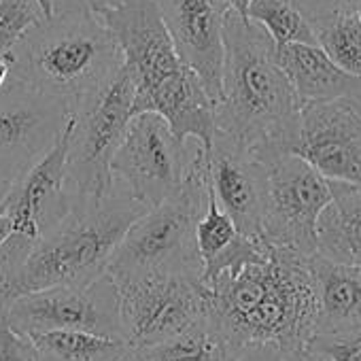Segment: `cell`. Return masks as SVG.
<instances>
[{
    "instance_id": "1",
    "label": "cell",
    "mask_w": 361,
    "mask_h": 361,
    "mask_svg": "<svg viewBox=\"0 0 361 361\" xmlns=\"http://www.w3.org/2000/svg\"><path fill=\"white\" fill-rule=\"evenodd\" d=\"M300 100L276 62L272 39L247 18L226 13L221 96L215 130L268 161L289 153L295 138Z\"/></svg>"
},
{
    "instance_id": "2",
    "label": "cell",
    "mask_w": 361,
    "mask_h": 361,
    "mask_svg": "<svg viewBox=\"0 0 361 361\" xmlns=\"http://www.w3.org/2000/svg\"><path fill=\"white\" fill-rule=\"evenodd\" d=\"M213 314L245 344L281 350L306 346L317 325V289L310 255L270 245L268 251L209 285Z\"/></svg>"
},
{
    "instance_id": "3",
    "label": "cell",
    "mask_w": 361,
    "mask_h": 361,
    "mask_svg": "<svg viewBox=\"0 0 361 361\" xmlns=\"http://www.w3.org/2000/svg\"><path fill=\"white\" fill-rule=\"evenodd\" d=\"M98 18L121 49L123 68L134 85L132 113H157L174 138H194L211 149L215 102L200 77L178 58L155 0H128Z\"/></svg>"
},
{
    "instance_id": "4",
    "label": "cell",
    "mask_w": 361,
    "mask_h": 361,
    "mask_svg": "<svg viewBox=\"0 0 361 361\" xmlns=\"http://www.w3.org/2000/svg\"><path fill=\"white\" fill-rule=\"evenodd\" d=\"M145 211L117 180L100 198L73 194L68 213L32 247L9 281L7 295L94 283L106 274L117 245Z\"/></svg>"
},
{
    "instance_id": "5",
    "label": "cell",
    "mask_w": 361,
    "mask_h": 361,
    "mask_svg": "<svg viewBox=\"0 0 361 361\" xmlns=\"http://www.w3.org/2000/svg\"><path fill=\"white\" fill-rule=\"evenodd\" d=\"M9 66L13 79L73 111L115 77L123 56L98 16L56 13L26 32Z\"/></svg>"
},
{
    "instance_id": "6",
    "label": "cell",
    "mask_w": 361,
    "mask_h": 361,
    "mask_svg": "<svg viewBox=\"0 0 361 361\" xmlns=\"http://www.w3.org/2000/svg\"><path fill=\"white\" fill-rule=\"evenodd\" d=\"M209 188V149L198 145L185 185L176 196L147 209L128 228L106 274L113 279L157 272L202 276L196 224L207 211Z\"/></svg>"
},
{
    "instance_id": "7",
    "label": "cell",
    "mask_w": 361,
    "mask_h": 361,
    "mask_svg": "<svg viewBox=\"0 0 361 361\" xmlns=\"http://www.w3.org/2000/svg\"><path fill=\"white\" fill-rule=\"evenodd\" d=\"M73 134V113L56 145L9 185L0 213L11 221V234L0 251V289L7 285L28 257L32 247L68 213L73 194L66 176V153Z\"/></svg>"
},
{
    "instance_id": "8",
    "label": "cell",
    "mask_w": 361,
    "mask_h": 361,
    "mask_svg": "<svg viewBox=\"0 0 361 361\" xmlns=\"http://www.w3.org/2000/svg\"><path fill=\"white\" fill-rule=\"evenodd\" d=\"M132 106L134 85L121 66L104 87L71 111L73 134L66 153L71 194L100 198L113 190L111 161L128 132Z\"/></svg>"
},
{
    "instance_id": "9",
    "label": "cell",
    "mask_w": 361,
    "mask_h": 361,
    "mask_svg": "<svg viewBox=\"0 0 361 361\" xmlns=\"http://www.w3.org/2000/svg\"><path fill=\"white\" fill-rule=\"evenodd\" d=\"M113 283L119 336L130 348L161 342L211 312V291L198 274L157 272L121 276Z\"/></svg>"
},
{
    "instance_id": "10",
    "label": "cell",
    "mask_w": 361,
    "mask_h": 361,
    "mask_svg": "<svg viewBox=\"0 0 361 361\" xmlns=\"http://www.w3.org/2000/svg\"><path fill=\"white\" fill-rule=\"evenodd\" d=\"M198 145L202 142L194 138H174L161 115L151 111L136 113L113 155V178L134 200L151 209L176 196L185 185Z\"/></svg>"
},
{
    "instance_id": "11",
    "label": "cell",
    "mask_w": 361,
    "mask_h": 361,
    "mask_svg": "<svg viewBox=\"0 0 361 361\" xmlns=\"http://www.w3.org/2000/svg\"><path fill=\"white\" fill-rule=\"evenodd\" d=\"M266 164V207L262 238L302 255L317 253V221L334 198V180L293 153Z\"/></svg>"
},
{
    "instance_id": "12",
    "label": "cell",
    "mask_w": 361,
    "mask_h": 361,
    "mask_svg": "<svg viewBox=\"0 0 361 361\" xmlns=\"http://www.w3.org/2000/svg\"><path fill=\"white\" fill-rule=\"evenodd\" d=\"M7 323L20 331L81 329L119 336L117 289L109 274L83 287H47L39 291L7 295Z\"/></svg>"
},
{
    "instance_id": "13",
    "label": "cell",
    "mask_w": 361,
    "mask_h": 361,
    "mask_svg": "<svg viewBox=\"0 0 361 361\" xmlns=\"http://www.w3.org/2000/svg\"><path fill=\"white\" fill-rule=\"evenodd\" d=\"M71 109L13 77L0 87V183H13L62 134Z\"/></svg>"
},
{
    "instance_id": "14",
    "label": "cell",
    "mask_w": 361,
    "mask_h": 361,
    "mask_svg": "<svg viewBox=\"0 0 361 361\" xmlns=\"http://www.w3.org/2000/svg\"><path fill=\"white\" fill-rule=\"evenodd\" d=\"M289 153L334 183L361 188V111L348 98L302 104Z\"/></svg>"
},
{
    "instance_id": "15",
    "label": "cell",
    "mask_w": 361,
    "mask_h": 361,
    "mask_svg": "<svg viewBox=\"0 0 361 361\" xmlns=\"http://www.w3.org/2000/svg\"><path fill=\"white\" fill-rule=\"evenodd\" d=\"M172 45L202 81L213 102L221 96L226 0H155Z\"/></svg>"
},
{
    "instance_id": "16",
    "label": "cell",
    "mask_w": 361,
    "mask_h": 361,
    "mask_svg": "<svg viewBox=\"0 0 361 361\" xmlns=\"http://www.w3.org/2000/svg\"><path fill=\"white\" fill-rule=\"evenodd\" d=\"M209 180L217 204L230 215L236 230L245 236L262 238L268 180L266 164L215 130L209 149Z\"/></svg>"
},
{
    "instance_id": "17",
    "label": "cell",
    "mask_w": 361,
    "mask_h": 361,
    "mask_svg": "<svg viewBox=\"0 0 361 361\" xmlns=\"http://www.w3.org/2000/svg\"><path fill=\"white\" fill-rule=\"evenodd\" d=\"M276 62L287 75L300 104L361 98V77L336 66L317 43L281 45L276 47Z\"/></svg>"
},
{
    "instance_id": "18",
    "label": "cell",
    "mask_w": 361,
    "mask_h": 361,
    "mask_svg": "<svg viewBox=\"0 0 361 361\" xmlns=\"http://www.w3.org/2000/svg\"><path fill=\"white\" fill-rule=\"evenodd\" d=\"M310 270L317 289L314 334L361 329V266L331 262L310 255Z\"/></svg>"
},
{
    "instance_id": "19",
    "label": "cell",
    "mask_w": 361,
    "mask_h": 361,
    "mask_svg": "<svg viewBox=\"0 0 361 361\" xmlns=\"http://www.w3.org/2000/svg\"><path fill=\"white\" fill-rule=\"evenodd\" d=\"M247 346L213 314L161 342L130 348L123 361H238Z\"/></svg>"
},
{
    "instance_id": "20",
    "label": "cell",
    "mask_w": 361,
    "mask_h": 361,
    "mask_svg": "<svg viewBox=\"0 0 361 361\" xmlns=\"http://www.w3.org/2000/svg\"><path fill=\"white\" fill-rule=\"evenodd\" d=\"M317 255L361 266V188L334 183V198L317 221Z\"/></svg>"
},
{
    "instance_id": "21",
    "label": "cell",
    "mask_w": 361,
    "mask_h": 361,
    "mask_svg": "<svg viewBox=\"0 0 361 361\" xmlns=\"http://www.w3.org/2000/svg\"><path fill=\"white\" fill-rule=\"evenodd\" d=\"M24 336L35 346L37 361H123L130 350L121 336L81 329H47Z\"/></svg>"
},
{
    "instance_id": "22",
    "label": "cell",
    "mask_w": 361,
    "mask_h": 361,
    "mask_svg": "<svg viewBox=\"0 0 361 361\" xmlns=\"http://www.w3.org/2000/svg\"><path fill=\"white\" fill-rule=\"evenodd\" d=\"M247 20L264 28L276 47L287 43H317L314 28L291 0H251Z\"/></svg>"
},
{
    "instance_id": "23",
    "label": "cell",
    "mask_w": 361,
    "mask_h": 361,
    "mask_svg": "<svg viewBox=\"0 0 361 361\" xmlns=\"http://www.w3.org/2000/svg\"><path fill=\"white\" fill-rule=\"evenodd\" d=\"M317 45L342 71L361 77V20L355 11L340 13L314 28Z\"/></svg>"
},
{
    "instance_id": "24",
    "label": "cell",
    "mask_w": 361,
    "mask_h": 361,
    "mask_svg": "<svg viewBox=\"0 0 361 361\" xmlns=\"http://www.w3.org/2000/svg\"><path fill=\"white\" fill-rule=\"evenodd\" d=\"M238 236H240V232L236 230L234 221L230 219V215L226 211H221V207L215 200L213 188H209L207 211L200 217V221L196 224V247H198V253L202 259V274H204V270L213 268L221 259V255L234 245V240Z\"/></svg>"
},
{
    "instance_id": "25",
    "label": "cell",
    "mask_w": 361,
    "mask_h": 361,
    "mask_svg": "<svg viewBox=\"0 0 361 361\" xmlns=\"http://www.w3.org/2000/svg\"><path fill=\"white\" fill-rule=\"evenodd\" d=\"M43 20L37 0H0V58L9 62L18 43Z\"/></svg>"
},
{
    "instance_id": "26",
    "label": "cell",
    "mask_w": 361,
    "mask_h": 361,
    "mask_svg": "<svg viewBox=\"0 0 361 361\" xmlns=\"http://www.w3.org/2000/svg\"><path fill=\"white\" fill-rule=\"evenodd\" d=\"M306 346L323 353L331 361H361V329L317 334Z\"/></svg>"
},
{
    "instance_id": "27",
    "label": "cell",
    "mask_w": 361,
    "mask_h": 361,
    "mask_svg": "<svg viewBox=\"0 0 361 361\" xmlns=\"http://www.w3.org/2000/svg\"><path fill=\"white\" fill-rule=\"evenodd\" d=\"M0 361H37L30 340L7 323L5 302L0 304Z\"/></svg>"
},
{
    "instance_id": "28",
    "label": "cell",
    "mask_w": 361,
    "mask_h": 361,
    "mask_svg": "<svg viewBox=\"0 0 361 361\" xmlns=\"http://www.w3.org/2000/svg\"><path fill=\"white\" fill-rule=\"evenodd\" d=\"M359 0H291V5L308 20L312 28L329 22L340 13L355 11Z\"/></svg>"
},
{
    "instance_id": "29",
    "label": "cell",
    "mask_w": 361,
    "mask_h": 361,
    "mask_svg": "<svg viewBox=\"0 0 361 361\" xmlns=\"http://www.w3.org/2000/svg\"><path fill=\"white\" fill-rule=\"evenodd\" d=\"M54 16L56 13H90L100 16L109 9H117L128 0H51Z\"/></svg>"
},
{
    "instance_id": "30",
    "label": "cell",
    "mask_w": 361,
    "mask_h": 361,
    "mask_svg": "<svg viewBox=\"0 0 361 361\" xmlns=\"http://www.w3.org/2000/svg\"><path fill=\"white\" fill-rule=\"evenodd\" d=\"M238 361H283V353L272 344H251L243 350Z\"/></svg>"
},
{
    "instance_id": "31",
    "label": "cell",
    "mask_w": 361,
    "mask_h": 361,
    "mask_svg": "<svg viewBox=\"0 0 361 361\" xmlns=\"http://www.w3.org/2000/svg\"><path fill=\"white\" fill-rule=\"evenodd\" d=\"M281 353H283V361H331L329 357H325L323 353L310 346H298V348H289Z\"/></svg>"
},
{
    "instance_id": "32",
    "label": "cell",
    "mask_w": 361,
    "mask_h": 361,
    "mask_svg": "<svg viewBox=\"0 0 361 361\" xmlns=\"http://www.w3.org/2000/svg\"><path fill=\"white\" fill-rule=\"evenodd\" d=\"M226 5L230 11L238 13L240 18H247V9L251 5V0H226Z\"/></svg>"
},
{
    "instance_id": "33",
    "label": "cell",
    "mask_w": 361,
    "mask_h": 361,
    "mask_svg": "<svg viewBox=\"0 0 361 361\" xmlns=\"http://www.w3.org/2000/svg\"><path fill=\"white\" fill-rule=\"evenodd\" d=\"M9 234H11V221H9L7 215L0 213V251H3V247H5V243H7V238H9Z\"/></svg>"
},
{
    "instance_id": "34",
    "label": "cell",
    "mask_w": 361,
    "mask_h": 361,
    "mask_svg": "<svg viewBox=\"0 0 361 361\" xmlns=\"http://www.w3.org/2000/svg\"><path fill=\"white\" fill-rule=\"evenodd\" d=\"M9 77H11V66H9L7 60L0 58V87H3L9 81Z\"/></svg>"
},
{
    "instance_id": "35",
    "label": "cell",
    "mask_w": 361,
    "mask_h": 361,
    "mask_svg": "<svg viewBox=\"0 0 361 361\" xmlns=\"http://www.w3.org/2000/svg\"><path fill=\"white\" fill-rule=\"evenodd\" d=\"M37 3H39V7L43 9L45 18H51V16H54V3H51V0H37Z\"/></svg>"
},
{
    "instance_id": "36",
    "label": "cell",
    "mask_w": 361,
    "mask_h": 361,
    "mask_svg": "<svg viewBox=\"0 0 361 361\" xmlns=\"http://www.w3.org/2000/svg\"><path fill=\"white\" fill-rule=\"evenodd\" d=\"M355 13H357V16H359V20H361V0H359L357 7H355Z\"/></svg>"
},
{
    "instance_id": "37",
    "label": "cell",
    "mask_w": 361,
    "mask_h": 361,
    "mask_svg": "<svg viewBox=\"0 0 361 361\" xmlns=\"http://www.w3.org/2000/svg\"><path fill=\"white\" fill-rule=\"evenodd\" d=\"M353 104H355V106H357V109L361 111V98H359V100H353Z\"/></svg>"
}]
</instances>
